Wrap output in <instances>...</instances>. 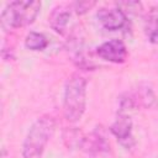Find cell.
Segmentation results:
<instances>
[{
  "instance_id": "5b68a950",
  "label": "cell",
  "mask_w": 158,
  "mask_h": 158,
  "mask_svg": "<svg viewBox=\"0 0 158 158\" xmlns=\"http://www.w3.org/2000/svg\"><path fill=\"white\" fill-rule=\"evenodd\" d=\"M98 56L111 63H123L127 58V49L121 40H110L96 48Z\"/></svg>"
},
{
  "instance_id": "ba28073f",
  "label": "cell",
  "mask_w": 158,
  "mask_h": 158,
  "mask_svg": "<svg viewBox=\"0 0 158 158\" xmlns=\"http://www.w3.org/2000/svg\"><path fill=\"white\" fill-rule=\"evenodd\" d=\"M70 17H72V14H70L69 7L65 5H59V6L54 7L53 11L51 12V15L48 17V22L56 32L64 33V31L67 30V27L69 25Z\"/></svg>"
},
{
  "instance_id": "9c48e42d",
  "label": "cell",
  "mask_w": 158,
  "mask_h": 158,
  "mask_svg": "<svg viewBox=\"0 0 158 158\" xmlns=\"http://www.w3.org/2000/svg\"><path fill=\"white\" fill-rule=\"evenodd\" d=\"M132 96V100L136 105H142L146 107H151L156 104V96L152 93V90L149 88H144V89H138Z\"/></svg>"
},
{
  "instance_id": "7c38bea8",
  "label": "cell",
  "mask_w": 158,
  "mask_h": 158,
  "mask_svg": "<svg viewBox=\"0 0 158 158\" xmlns=\"http://www.w3.org/2000/svg\"><path fill=\"white\" fill-rule=\"evenodd\" d=\"M95 4H96L95 1H75L72 4V7L78 15H83L88 12L91 7H94Z\"/></svg>"
},
{
  "instance_id": "6da1fadb",
  "label": "cell",
  "mask_w": 158,
  "mask_h": 158,
  "mask_svg": "<svg viewBox=\"0 0 158 158\" xmlns=\"http://www.w3.org/2000/svg\"><path fill=\"white\" fill-rule=\"evenodd\" d=\"M86 104V80L79 75L73 74L68 78L64 86L63 111L64 117L69 122H77L81 118Z\"/></svg>"
},
{
  "instance_id": "277c9868",
  "label": "cell",
  "mask_w": 158,
  "mask_h": 158,
  "mask_svg": "<svg viewBox=\"0 0 158 158\" xmlns=\"http://www.w3.org/2000/svg\"><path fill=\"white\" fill-rule=\"evenodd\" d=\"M83 146L86 158H109L110 142L99 130H95L89 137L84 138Z\"/></svg>"
},
{
  "instance_id": "3957f363",
  "label": "cell",
  "mask_w": 158,
  "mask_h": 158,
  "mask_svg": "<svg viewBox=\"0 0 158 158\" xmlns=\"http://www.w3.org/2000/svg\"><path fill=\"white\" fill-rule=\"evenodd\" d=\"M41 10L40 1H12L1 12V27L6 31L27 26L35 21Z\"/></svg>"
},
{
  "instance_id": "8fae6325",
  "label": "cell",
  "mask_w": 158,
  "mask_h": 158,
  "mask_svg": "<svg viewBox=\"0 0 158 158\" xmlns=\"http://www.w3.org/2000/svg\"><path fill=\"white\" fill-rule=\"evenodd\" d=\"M25 44L31 51H42L48 46V41L44 37V35L38 32H30L26 36Z\"/></svg>"
},
{
  "instance_id": "30bf717a",
  "label": "cell",
  "mask_w": 158,
  "mask_h": 158,
  "mask_svg": "<svg viewBox=\"0 0 158 158\" xmlns=\"http://www.w3.org/2000/svg\"><path fill=\"white\" fill-rule=\"evenodd\" d=\"M146 31L152 42H158V5L149 11L146 23Z\"/></svg>"
},
{
  "instance_id": "52a82bcc",
  "label": "cell",
  "mask_w": 158,
  "mask_h": 158,
  "mask_svg": "<svg viewBox=\"0 0 158 158\" xmlns=\"http://www.w3.org/2000/svg\"><path fill=\"white\" fill-rule=\"evenodd\" d=\"M98 20L109 31H116L122 28L126 25L127 16L126 14L120 9V7H114V9H106L101 7L98 14Z\"/></svg>"
},
{
  "instance_id": "7a4b0ae2",
  "label": "cell",
  "mask_w": 158,
  "mask_h": 158,
  "mask_svg": "<svg viewBox=\"0 0 158 158\" xmlns=\"http://www.w3.org/2000/svg\"><path fill=\"white\" fill-rule=\"evenodd\" d=\"M56 122L51 116L40 117L30 128L22 146V158H42V153L54 132Z\"/></svg>"
},
{
  "instance_id": "8992f818",
  "label": "cell",
  "mask_w": 158,
  "mask_h": 158,
  "mask_svg": "<svg viewBox=\"0 0 158 158\" xmlns=\"http://www.w3.org/2000/svg\"><path fill=\"white\" fill-rule=\"evenodd\" d=\"M110 131L123 147L131 148L135 144V141L132 137V121H131V117L125 112L118 114V116L111 125Z\"/></svg>"
}]
</instances>
